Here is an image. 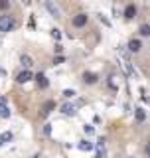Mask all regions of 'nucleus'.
Returning <instances> with one entry per match:
<instances>
[{
  "label": "nucleus",
  "mask_w": 150,
  "mask_h": 158,
  "mask_svg": "<svg viewBox=\"0 0 150 158\" xmlns=\"http://www.w3.org/2000/svg\"><path fill=\"white\" fill-rule=\"evenodd\" d=\"M97 148L99 150H105V139H99L97 140Z\"/></svg>",
  "instance_id": "21"
},
{
  "label": "nucleus",
  "mask_w": 150,
  "mask_h": 158,
  "mask_svg": "<svg viewBox=\"0 0 150 158\" xmlns=\"http://www.w3.org/2000/svg\"><path fill=\"white\" fill-rule=\"evenodd\" d=\"M30 79H32V71H28V69H24V71H20L16 75V81L18 83H28Z\"/></svg>",
  "instance_id": "2"
},
{
  "label": "nucleus",
  "mask_w": 150,
  "mask_h": 158,
  "mask_svg": "<svg viewBox=\"0 0 150 158\" xmlns=\"http://www.w3.org/2000/svg\"><path fill=\"white\" fill-rule=\"evenodd\" d=\"M87 24V14H77L73 18V26L75 28H81V26H85Z\"/></svg>",
  "instance_id": "5"
},
{
  "label": "nucleus",
  "mask_w": 150,
  "mask_h": 158,
  "mask_svg": "<svg viewBox=\"0 0 150 158\" xmlns=\"http://www.w3.org/2000/svg\"><path fill=\"white\" fill-rule=\"evenodd\" d=\"M14 28H16L14 16H10V14H2V16H0V32H2V34L12 32Z\"/></svg>",
  "instance_id": "1"
},
{
  "label": "nucleus",
  "mask_w": 150,
  "mask_h": 158,
  "mask_svg": "<svg viewBox=\"0 0 150 158\" xmlns=\"http://www.w3.org/2000/svg\"><path fill=\"white\" fill-rule=\"evenodd\" d=\"M142 49V43H140V40H130L128 42V52H132V53H138Z\"/></svg>",
  "instance_id": "4"
},
{
  "label": "nucleus",
  "mask_w": 150,
  "mask_h": 158,
  "mask_svg": "<svg viewBox=\"0 0 150 158\" xmlns=\"http://www.w3.org/2000/svg\"><path fill=\"white\" fill-rule=\"evenodd\" d=\"M52 36H53L56 40H59V38H61V32H59V30H52Z\"/></svg>",
  "instance_id": "23"
},
{
  "label": "nucleus",
  "mask_w": 150,
  "mask_h": 158,
  "mask_svg": "<svg viewBox=\"0 0 150 158\" xmlns=\"http://www.w3.org/2000/svg\"><path fill=\"white\" fill-rule=\"evenodd\" d=\"M122 67H124V71H127V75H132V71H134V69H132V65H130V61H128L127 58L122 59Z\"/></svg>",
  "instance_id": "13"
},
{
  "label": "nucleus",
  "mask_w": 150,
  "mask_h": 158,
  "mask_svg": "<svg viewBox=\"0 0 150 158\" xmlns=\"http://www.w3.org/2000/svg\"><path fill=\"white\" fill-rule=\"evenodd\" d=\"M44 133H46V134H50V133H52V125H46V129H44Z\"/></svg>",
  "instance_id": "25"
},
{
  "label": "nucleus",
  "mask_w": 150,
  "mask_h": 158,
  "mask_svg": "<svg viewBox=\"0 0 150 158\" xmlns=\"http://www.w3.org/2000/svg\"><path fill=\"white\" fill-rule=\"evenodd\" d=\"M63 115H67V117H73L75 115V107L73 105H63Z\"/></svg>",
  "instance_id": "12"
},
{
  "label": "nucleus",
  "mask_w": 150,
  "mask_h": 158,
  "mask_svg": "<svg viewBox=\"0 0 150 158\" xmlns=\"http://www.w3.org/2000/svg\"><path fill=\"white\" fill-rule=\"evenodd\" d=\"M10 140H12V133H4L0 136V142H10Z\"/></svg>",
  "instance_id": "16"
},
{
  "label": "nucleus",
  "mask_w": 150,
  "mask_h": 158,
  "mask_svg": "<svg viewBox=\"0 0 150 158\" xmlns=\"http://www.w3.org/2000/svg\"><path fill=\"white\" fill-rule=\"evenodd\" d=\"M46 8H47V12L53 16V18H59V8H57L56 4H53L52 0H46Z\"/></svg>",
  "instance_id": "3"
},
{
  "label": "nucleus",
  "mask_w": 150,
  "mask_h": 158,
  "mask_svg": "<svg viewBox=\"0 0 150 158\" xmlns=\"http://www.w3.org/2000/svg\"><path fill=\"white\" fill-rule=\"evenodd\" d=\"M20 63H22V65L26 67V69H28V67L32 65L34 61H32V58H30V55H22V58H20Z\"/></svg>",
  "instance_id": "14"
},
{
  "label": "nucleus",
  "mask_w": 150,
  "mask_h": 158,
  "mask_svg": "<svg viewBox=\"0 0 150 158\" xmlns=\"http://www.w3.org/2000/svg\"><path fill=\"white\" fill-rule=\"evenodd\" d=\"M109 79H111V81H109V85H111L112 89H117V87H118V85H117V77H115V75H111Z\"/></svg>",
  "instance_id": "19"
},
{
  "label": "nucleus",
  "mask_w": 150,
  "mask_h": 158,
  "mask_svg": "<svg viewBox=\"0 0 150 158\" xmlns=\"http://www.w3.org/2000/svg\"><path fill=\"white\" fill-rule=\"evenodd\" d=\"M83 79H85V83H89V85H91V83H97V79H99V77L95 75V73H85V75H83Z\"/></svg>",
  "instance_id": "10"
},
{
  "label": "nucleus",
  "mask_w": 150,
  "mask_h": 158,
  "mask_svg": "<svg viewBox=\"0 0 150 158\" xmlns=\"http://www.w3.org/2000/svg\"><path fill=\"white\" fill-rule=\"evenodd\" d=\"M63 97H65V99H71V97H75V91L73 89H65V91H63Z\"/></svg>",
  "instance_id": "18"
},
{
  "label": "nucleus",
  "mask_w": 150,
  "mask_h": 158,
  "mask_svg": "<svg viewBox=\"0 0 150 158\" xmlns=\"http://www.w3.org/2000/svg\"><path fill=\"white\" fill-rule=\"evenodd\" d=\"M136 121H138V123L144 121V111H142V109H136Z\"/></svg>",
  "instance_id": "17"
},
{
  "label": "nucleus",
  "mask_w": 150,
  "mask_h": 158,
  "mask_svg": "<svg viewBox=\"0 0 150 158\" xmlns=\"http://www.w3.org/2000/svg\"><path fill=\"white\" fill-rule=\"evenodd\" d=\"M95 144L89 142V140H83V142H79V150H93Z\"/></svg>",
  "instance_id": "11"
},
{
  "label": "nucleus",
  "mask_w": 150,
  "mask_h": 158,
  "mask_svg": "<svg viewBox=\"0 0 150 158\" xmlns=\"http://www.w3.org/2000/svg\"><path fill=\"white\" fill-rule=\"evenodd\" d=\"M140 36H150V26L148 24H142L140 26Z\"/></svg>",
  "instance_id": "15"
},
{
  "label": "nucleus",
  "mask_w": 150,
  "mask_h": 158,
  "mask_svg": "<svg viewBox=\"0 0 150 158\" xmlns=\"http://www.w3.org/2000/svg\"><path fill=\"white\" fill-rule=\"evenodd\" d=\"M10 8V0H0V10Z\"/></svg>",
  "instance_id": "20"
},
{
  "label": "nucleus",
  "mask_w": 150,
  "mask_h": 158,
  "mask_svg": "<svg viewBox=\"0 0 150 158\" xmlns=\"http://www.w3.org/2000/svg\"><path fill=\"white\" fill-rule=\"evenodd\" d=\"M61 49H63V46H61V43H56V52L61 53Z\"/></svg>",
  "instance_id": "26"
},
{
  "label": "nucleus",
  "mask_w": 150,
  "mask_h": 158,
  "mask_svg": "<svg viewBox=\"0 0 150 158\" xmlns=\"http://www.w3.org/2000/svg\"><path fill=\"white\" fill-rule=\"evenodd\" d=\"M83 130H85L87 134H93V133H95V129H93L91 125H85V127H83Z\"/></svg>",
  "instance_id": "22"
},
{
  "label": "nucleus",
  "mask_w": 150,
  "mask_h": 158,
  "mask_svg": "<svg viewBox=\"0 0 150 158\" xmlns=\"http://www.w3.org/2000/svg\"><path fill=\"white\" fill-rule=\"evenodd\" d=\"M53 107H56V103H53V101H47L46 105H44V109H42V117H47V115H50V111H52Z\"/></svg>",
  "instance_id": "9"
},
{
  "label": "nucleus",
  "mask_w": 150,
  "mask_h": 158,
  "mask_svg": "<svg viewBox=\"0 0 150 158\" xmlns=\"http://www.w3.org/2000/svg\"><path fill=\"white\" fill-rule=\"evenodd\" d=\"M136 16V6L134 4H128L127 10H124V18H134Z\"/></svg>",
  "instance_id": "8"
},
{
  "label": "nucleus",
  "mask_w": 150,
  "mask_h": 158,
  "mask_svg": "<svg viewBox=\"0 0 150 158\" xmlns=\"http://www.w3.org/2000/svg\"><path fill=\"white\" fill-rule=\"evenodd\" d=\"M0 115L4 117V119H8V117H10V109L6 107V99L2 95H0Z\"/></svg>",
  "instance_id": "6"
},
{
  "label": "nucleus",
  "mask_w": 150,
  "mask_h": 158,
  "mask_svg": "<svg viewBox=\"0 0 150 158\" xmlns=\"http://www.w3.org/2000/svg\"><path fill=\"white\" fill-rule=\"evenodd\" d=\"M36 81H38V85H40V89H46V87H47V79H46V75H44V73H38V75H36Z\"/></svg>",
  "instance_id": "7"
},
{
  "label": "nucleus",
  "mask_w": 150,
  "mask_h": 158,
  "mask_svg": "<svg viewBox=\"0 0 150 158\" xmlns=\"http://www.w3.org/2000/svg\"><path fill=\"white\" fill-rule=\"evenodd\" d=\"M95 158H103V152H99V154H97V156H95Z\"/></svg>",
  "instance_id": "27"
},
{
  "label": "nucleus",
  "mask_w": 150,
  "mask_h": 158,
  "mask_svg": "<svg viewBox=\"0 0 150 158\" xmlns=\"http://www.w3.org/2000/svg\"><path fill=\"white\" fill-rule=\"evenodd\" d=\"M101 22H103L105 26H111V20H109V18H105V16H101Z\"/></svg>",
  "instance_id": "24"
},
{
  "label": "nucleus",
  "mask_w": 150,
  "mask_h": 158,
  "mask_svg": "<svg viewBox=\"0 0 150 158\" xmlns=\"http://www.w3.org/2000/svg\"><path fill=\"white\" fill-rule=\"evenodd\" d=\"M22 2H24V4H30V2H32V0H22Z\"/></svg>",
  "instance_id": "28"
}]
</instances>
